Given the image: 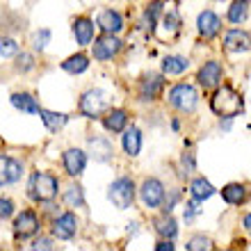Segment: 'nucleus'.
Here are the masks:
<instances>
[{"instance_id":"23","label":"nucleus","mask_w":251,"mask_h":251,"mask_svg":"<svg viewBox=\"0 0 251 251\" xmlns=\"http://www.w3.org/2000/svg\"><path fill=\"white\" fill-rule=\"evenodd\" d=\"M187 69H190V60L180 57V55H167L162 60V73H167V75H180Z\"/></svg>"},{"instance_id":"9","label":"nucleus","mask_w":251,"mask_h":251,"mask_svg":"<svg viewBox=\"0 0 251 251\" xmlns=\"http://www.w3.org/2000/svg\"><path fill=\"white\" fill-rule=\"evenodd\" d=\"M139 197L146 208H160L162 199H165V185L158 178H146L139 187Z\"/></svg>"},{"instance_id":"26","label":"nucleus","mask_w":251,"mask_h":251,"mask_svg":"<svg viewBox=\"0 0 251 251\" xmlns=\"http://www.w3.org/2000/svg\"><path fill=\"white\" fill-rule=\"evenodd\" d=\"M41 117V121H44V126H46L50 132H57L62 128V126L66 124V114H62V112H50V110H44V107H39V112H37Z\"/></svg>"},{"instance_id":"5","label":"nucleus","mask_w":251,"mask_h":251,"mask_svg":"<svg viewBox=\"0 0 251 251\" xmlns=\"http://www.w3.org/2000/svg\"><path fill=\"white\" fill-rule=\"evenodd\" d=\"M107 199H110L114 203V208H119V210L130 208L132 201H135V183H132L130 178H126V176L117 178L112 185H110V190H107Z\"/></svg>"},{"instance_id":"20","label":"nucleus","mask_w":251,"mask_h":251,"mask_svg":"<svg viewBox=\"0 0 251 251\" xmlns=\"http://www.w3.org/2000/svg\"><path fill=\"white\" fill-rule=\"evenodd\" d=\"M153 228L162 240H174L178 235V224L172 217V212H162V217H158L153 222Z\"/></svg>"},{"instance_id":"40","label":"nucleus","mask_w":251,"mask_h":251,"mask_svg":"<svg viewBox=\"0 0 251 251\" xmlns=\"http://www.w3.org/2000/svg\"><path fill=\"white\" fill-rule=\"evenodd\" d=\"M197 212H199V208H197V201L192 199L190 203L185 205V222H192V219H194V215H197Z\"/></svg>"},{"instance_id":"43","label":"nucleus","mask_w":251,"mask_h":251,"mask_svg":"<svg viewBox=\"0 0 251 251\" xmlns=\"http://www.w3.org/2000/svg\"><path fill=\"white\" fill-rule=\"evenodd\" d=\"M242 226H245V231L251 235V212H249V215H245V219H242Z\"/></svg>"},{"instance_id":"39","label":"nucleus","mask_w":251,"mask_h":251,"mask_svg":"<svg viewBox=\"0 0 251 251\" xmlns=\"http://www.w3.org/2000/svg\"><path fill=\"white\" fill-rule=\"evenodd\" d=\"M14 215L12 199H0V219H9Z\"/></svg>"},{"instance_id":"29","label":"nucleus","mask_w":251,"mask_h":251,"mask_svg":"<svg viewBox=\"0 0 251 251\" xmlns=\"http://www.w3.org/2000/svg\"><path fill=\"white\" fill-rule=\"evenodd\" d=\"M64 203L69 208H85V194L80 185H71L64 190Z\"/></svg>"},{"instance_id":"31","label":"nucleus","mask_w":251,"mask_h":251,"mask_svg":"<svg viewBox=\"0 0 251 251\" xmlns=\"http://www.w3.org/2000/svg\"><path fill=\"white\" fill-rule=\"evenodd\" d=\"M19 53V44L12 37H0V55L2 57H14Z\"/></svg>"},{"instance_id":"2","label":"nucleus","mask_w":251,"mask_h":251,"mask_svg":"<svg viewBox=\"0 0 251 251\" xmlns=\"http://www.w3.org/2000/svg\"><path fill=\"white\" fill-rule=\"evenodd\" d=\"M60 192V180L53 174L46 172H34L27 183V197L37 201V203H50Z\"/></svg>"},{"instance_id":"18","label":"nucleus","mask_w":251,"mask_h":251,"mask_svg":"<svg viewBox=\"0 0 251 251\" xmlns=\"http://www.w3.org/2000/svg\"><path fill=\"white\" fill-rule=\"evenodd\" d=\"M71 30H73V37H75V41H78L80 46H87V44H92L96 25H94L92 19H87V16H80V19L73 21Z\"/></svg>"},{"instance_id":"10","label":"nucleus","mask_w":251,"mask_h":251,"mask_svg":"<svg viewBox=\"0 0 251 251\" xmlns=\"http://www.w3.org/2000/svg\"><path fill=\"white\" fill-rule=\"evenodd\" d=\"M222 75H224L222 64H219V62H215V60H210V62H205V64L199 69L197 82L203 87V89H215V87L222 82Z\"/></svg>"},{"instance_id":"42","label":"nucleus","mask_w":251,"mask_h":251,"mask_svg":"<svg viewBox=\"0 0 251 251\" xmlns=\"http://www.w3.org/2000/svg\"><path fill=\"white\" fill-rule=\"evenodd\" d=\"M155 251H174L172 240H160L158 245H155Z\"/></svg>"},{"instance_id":"21","label":"nucleus","mask_w":251,"mask_h":251,"mask_svg":"<svg viewBox=\"0 0 251 251\" xmlns=\"http://www.w3.org/2000/svg\"><path fill=\"white\" fill-rule=\"evenodd\" d=\"M162 12H165V2L162 0H153L151 5L144 9V25H146V34L151 37L158 27V21L162 19Z\"/></svg>"},{"instance_id":"8","label":"nucleus","mask_w":251,"mask_h":251,"mask_svg":"<svg viewBox=\"0 0 251 251\" xmlns=\"http://www.w3.org/2000/svg\"><path fill=\"white\" fill-rule=\"evenodd\" d=\"M162 89H165V75L162 73H149L139 82V100H144V103L158 100L162 96Z\"/></svg>"},{"instance_id":"25","label":"nucleus","mask_w":251,"mask_h":251,"mask_svg":"<svg viewBox=\"0 0 251 251\" xmlns=\"http://www.w3.org/2000/svg\"><path fill=\"white\" fill-rule=\"evenodd\" d=\"M190 194H192V199L197 201V203H201V201H205V199H210L212 194H215V187L208 183L205 178H194L190 183Z\"/></svg>"},{"instance_id":"3","label":"nucleus","mask_w":251,"mask_h":251,"mask_svg":"<svg viewBox=\"0 0 251 251\" xmlns=\"http://www.w3.org/2000/svg\"><path fill=\"white\" fill-rule=\"evenodd\" d=\"M169 105L172 107H176L178 112H185V114H190V112H194L197 110V105H199V94H197V89L192 85H185V82H180V85H174L172 89H169Z\"/></svg>"},{"instance_id":"41","label":"nucleus","mask_w":251,"mask_h":251,"mask_svg":"<svg viewBox=\"0 0 251 251\" xmlns=\"http://www.w3.org/2000/svg\"><path fill=\"white\" fill-rule=\"evenodd\" d=\"M32 249H53V240L50 238H39L32 242Z\"/></svg>"},{"instance_id":"38","label":"nucleus","mask_w":251,"mask_h":251,"mask_svg":"<svg viewBox=\"0 0 251 251\" xmlns=\"http://www.w3.org/2000/svg\"><path fill=\"white\" fill-rule=\"evenodd\" d=\"M21 176H23V165H21L19 160H9V178H12V183H19Z\"/></svg>"},{"instance_id":"32","label":"nucleus","mask_w":251,"mask_h":251,"mask_svg":"<svg viewBox=\"0 0 251 251\" xmlns=\"http://www.w3.org/2000/svg\"><path fill=\"white\" fill-rule=\"evenodd\" d=\"M16 57V71H21V73H27V71H32L34 69V62H32V55H27V53H16L14 55Z\"/></svg>"},{"instance_id":"30","label":"nucleus","mask_w":251,"mask_h":251,"mask_svg":"<svg viewBox=\"0 0 251 251\" xmlns=\"http://www.w3.org/2000/svg\"><path fill=\"white\" fill-rule=\"evenodd\" d=\"M247 14H249V9H247V2L245 0H235V2H231V7H228V21L231 23H235V25H240V23H245L247 21Z\"/></svg>"},{"instance_id":"35","label":"nucleus","mask_w":251,"mask_h":251,"mask_svg":"<svg viewBox=\"0 0 251 251\" xmlns=\"http://www.w3.org/2000/svg\"><path fill=\"white\" fill-rule=\"evenodd\" d=\"M180 201V190H172L169 194L165 192V199H162V212H172L174 205Z\"/></svg>"},{"instance_id":"1","label":"nucleus","mask_w":251,"mask_h":251,"mask_svg":"<svg viewBox=\"0 0 251 251\" xmlns=\"http://www.w3.org/2000/svg\"><path fill=\"white\" fill-rule=\"evenodd\" d=\"M210 110L222 119H235L245 110V99L228 85L217 87V92L210 96Z\"/></svg>"},{"instance_id":"17","label":"nucleus","mask_w":251,"mask_h":251,"mask_svg":"<svg viewBox=\"0 0 251 251\" xmlns=\"http://www.w3.org/2000/svg\"><path fill=\"white\" fill-rule=\"evenodd\" d=\"M128 126V112L126 110H121V107H114V110H110L107 107L105 112H103V128H105L107 132H124V128Z\"/></svg>"},{"instance_id":"14","label":"nucleus","mask_w":251,"mask_h":251,"mask_svg":"<svg viewBox=\"0 0 251 251\" xmlns=\"http://www.w3.org/2000/svg\"><path fill=\"white\" fill-rule=\"evenodd\" d=\"M96 27H100V32L105 34H119L124 30V19L117 9H103L96 19Z\"/></svg>"},{"instance_id":"33","label":"nucleus","mask_w":251,"mask_h":251,"mask_svg":"<svg viewBox=\"0 0 251 251\" xmlns=\"http://www.w3.org/2000/svg\"><path fill=\"white\" fill-rule=\"evenodd\" d=\"M187 251H201V249H212V242L210 238H203V235H194L185 245Z\"/></svg>"},{"instance_id":"22","label":"nucleus","mask_w":251,"mask_h":251,"mask_svg":"<svg viewBox=\"0 0 251 251\" xmlns=\"http://www.w3.org/2000/svg\"><path fill=\"white\" fill-rule=\"evenodd\" d=\"M12 105L16 107V110H21V112H27V114L39 112V103H37V99H34L32 94H27V92L12 94Z\"/></svg>"},{"instance_id":"28","label":"nucleus","mask_w":251,"mask_h":251,"mask_svg":"<svg viewBox=\"0 0 251 251\" xmlns=\"http://www.w3.org/2000/svg\"><path fill=\"white\" fill-rule=\"evenodd\" d=\"M162 25L167 30V37H174V34L180 32V25H183V21H180V14L176 9H169V12H162Z\"/></svg>"},{"instance_id":"12","label":"nucleus","mask_w":251,"mask_h":251,"mask_svg":"<svg viewBox=\"0 0 251 251\" xmlns=\"http://www.w3.org/2000/svg\"><path fill=\"white\" fill-rule=\"evenodd\" d=\"M197 30L203 39H215L219 34V30H222V19L215 12L205 9V12H201L197 16Z\"/></svg>"},{"instance_id":"24","label":"nucleus","mask_w":251,"mask_h":251,"mask_svg":"<svg viewBox=\"0 0 251 251\" xmlns=\"http://www.w3.org/2000/svg\"><path fill=\"white\" fill-rule=\"evenodd\" d=\"M222 199L228 205H240L247 201V190L242 183H228L226 187H222Z\"/></svg>"},{"instance_id":"34","label":"nucleus","mask_w":251,"mask_h":251,"mask_svg":"<svg viewBox=\"0 0 251 251\" xmlns=\"http://www.w3.org/2000/svg\"><path fill=\"white\" fill-rule=\"evenodd\" d=\"M9 155H0V187L12 185V178H9Z\"/></svg>"},{"instance_id":"6","label":"nucleus","mask_w":251,"mask_h":251,"mask_svg":"<svg viewBox=\"0 0 251 251\" xmlns=\"http://www.w3.org/2000/svg\"><path fill=\"white\" fill-rule=\"evenodd\" d=\"M121 46H124V41L117 37V34H105L103 32V37H99V39L94 41V60L96 62H105V60H112L114 55L121 50Z\"/></svg>"},{"instance_id":"4","label":"nucleus","mask_w":251,"mask_h":251,"mask_svg":"<svg viewBox=\"0 0 251 251\" xmlns=\"http://www.w3.org/2000/svg\"><path fill=\"white\" fill-rule=\"evenodd\" d=\"M107 107H110V99L103 89H89V92L82 94V99L78 103L80 114L87 119H99Z\"/></svg>"},{"instance_id":"7","label":"nucleus","mask_w":251,"mask_h":251,"mask_svg":"<svg viewBox=\"0 0 251 251\" xmlns=\"http://www.w3.org/2000/svg\"><path fill=\"white\" fill-rule=\"evenodd\" d=\"M39 217L34 210H23L19 217L14 219V238L16 240H27L32 238L34 233H39Z\"/></svg>"},{"instance_id":"45","label":"nucleus","mask_w":251,"mask_h":251,"mask_svg":"<svg viewBox=\"0 0 251 251\" xmlns=\"http://www.w3.org/2000/svg\"><path fill=\"white\" fill-rule=\"evenodd\" d=\"M245 2H247V5H249V2H251V0H245Z\"/></svg>"},{"instance_id":"36","label":"nucleus","mask_w":251,"mask_h":251,"mask_svg":"<svg viewBox=\"0 0 251 251\" xmlns=\"http://www.w3.org/2000/svg\"><path fill=\"white\" fill-rule=\"evenodd\" d=\"M50 41V30H39V32L32 37V46H34V50H44L46 48V44Z\"/></svg>"},{"instance_id":"16","label":"nucleus","mask_w":251,"mask_h":251,"mask_svg":"<svg viewBox=\"0 0 251 251\" xmlns=\"http://www.w3.org/2000/svg\"><path fill=\"white\" fill-rule=\"evenodd\" d=\"M62 162H64V169L69 176H80L87 167V155L80 149H66L62 155Z\"/></svg>"},{"instance_id":"13","label":"nucleus","mask_w":251,"mask_h":251,"mask_svg":"<svg viewBox=\"0 0 251 251\" xmlns=\"http://www.w3.org/2000/svg\"><path fill=\"white\" fill-rule=\"evenodd\" d=\"M78 231V217L73 212H64L53 222V235L57 240H71Z\"/></svg>"},{"instance_id":"15","label":"nucleus","mask_w":251,"mask_h":251,"mask_svg":"<svg viewBox=\"0 0 251 251\" xmlns=\"http://www.w3.org/2000/svg\"><path fill=\"white\" fill-rule=\"evenodd\" d=\"M89 151H92V158L96 162H110L114 155V146L103 135H94V137H89Z\"/></svg>"},{"instance_id":"27","label":"nucleus","mask_w":251,"mask_h":251,"mask_svg":"<svg viewBox=\"0 0 251 251\" xmlns=\"http://www.w3.org/2000/svg\"><path fill=\"white\" fill-rule=\"evenodd\" d=\"M62 69H64L66 73H73V75H75V73H82L89 69V57L82 53L71 55V57H66V60L62 62Z\"/></svg>"},{"instance_id":"37","label":"nucleus","mask_w":251,"mask_h":251,"mask_svg":"<svg viewBox=\"0 0 251 251\" xmlns=\"http://www.w3.org/2000/svg\"><path fill=\"white\" fill-rule=\"evenodd\" d=\"M180 167H183V176H190L192 172H194V153H183V158H180Z\"/></svg>"},{"instance_id":"19","label":"nucleus","mask_w":251,"mask_h":251,"mask_svg":"<svg viewBox=\"0 0 251 251\" xmlns=\"http://www.w3.org/2000/svg\"><path fill=\"white\" fill-rule=\"evenodd\" d=\"M121 146H124L126 155L137 158L139 151H142V132H139V128H135V126L124 128V135H121Z\"/></svg>"},{"instance_id":"11","label":"nucleus","mask_w":251,"mask_h":251,"mask_svg":"<svg viewBox=\"0 0 251 251\" xmlns=\"http://www.w3.org/2000/svg\"><path fill=\"white\" fill-rule=\"evenodd\" d=\"M224 50H228V53H247V50H251V34L247 30H240V27L228 30L224 34Z\"/></svg>"},{"instance_id":"44","label":"nucleus","mask_w":251,"mask_h":251,"mask_svg":"<svg viewBox=\"0 0 251 251\" xmlns=\"http://www.w3.org/2000/svg\"><path fill=\"white\" fill-rule=\"evenodd\" d=\"M172 128H174V130H178V128H180V121L174 119V121H172Z\"/></svg>"}]
</instances>
